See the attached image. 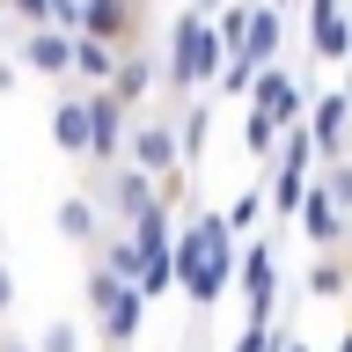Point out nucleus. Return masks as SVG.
Returning a JSON list of instances; mask_svg holds the SVG:
<instances>
[{"instance_id":"1","label":"nucleus","mask_w":352,"mask_h":352,"mask_svg":"<svg viewBox=\"0 0 352 352\" xmlns=\"http://www.w3.org/2000/svg\"><path fill=\"white\" fill-rule=\"evenodd\" d=\"M235 220L220 206H191L184 228H176V279H184V301H191V330H206L213 316V294H228L235 279Z\"/></svg>"},{"instance_id":"2","label":"nucleus","mask_w":352,"mask_h":352,"mask_svg":"<svg viewBox=\"0 0 352 352\" xmlns=\"http://www.w3.org/2000/svg\"><path fill=\"white\" fill-rule=\"evenodd\" d=\"M220 66H228V44H220L213 15H206V8H184V15L169 22V59H162V96H169V110H184L191 96H213Z\"/></svg>"},{"instance_id":"3","label":"nucleus","mask_w":352,"mask_h":352,"mask_svg":"<svg viewBox=\"0 0 352 352\" xmlns=\"http://www.w3.org/2000/svg\"><path fill=\"white\" fill-rule=\"evenodd\" d=\"M96 184V198H103V213H110V228H132V220L147 213L154 198H162V184H154L140 162H118V169H103V176H88Z\"/></svg>"},{"instance_id":"4","label":"nucleus","mask_w":352,"mask_h":352,"mask_svg":"<svg viewBox=\"0 0 352 352\" xmlns=\"http://www.w3.org/2000/svg\"><path fill=\"white\" fill-rule=\"evenodd\" d=\"M52 147H59L66 162H81V169H88L96 110H88V88H81V81H59V96H52Z\"/></svg>"},{"instance_id":"5","label":"nucleus","mask_w":352,"mask_h":352,"mask_svg":"<svg viewBox=\"0 0 352 352\" xmlns=\"http://www.w3.org/2000/svg\"><path fill=\"white\" fill-rule=\"evenodd\" d=\"M15 59L30 66L37 81H74V30H59V22L15 30Z\"/></svg>"},{"instance_id":"6","label":"nucleus","mask_w":352,"mask_h":352,"mask_svg":"<svg viewBox=\"0 0 352 352\" xmlns=\"http://www.w3.org/2000/svg\"><path fill=\"white\" fill-rule=\"evenodd\" d=\"M308 52L316 66H345L352 59V0H308Z\"/></svg>"},{"instance_id":"7","label":"nucleus","mask_w":352,"mask_h":352,"mask_svg":"<svg viewBox=\"0 0 352 352\" xmlns=\"http://www.w3.org/2000/svg\"><path fill=\"white\" fill-rule=\"evenodd\" d=\"M140 316H147V294H140V279H125L96 316H88V323H96V345L103 352H132L140 345Z\"/></svg>"},{"instance_id":"8","label":"nucleus","mask_w":352,"mask_h":352,"mask_svg":"<svg viewBox=\"0 0 352 352\" xmlns=\"http://www.w3.org/2000/svg\"><path fill=\"white\" fill-rule=\"evenodd\" d=\"M52 228H59V235L74 242L81 257H88V250H96L103 235H110V213H103V198H96V184H88V176H81V184H74V191L59 198V213H52Z\"/></svg>"},{"instance_id":"9","label":"nucleus","mask_w":352,"mask_h":352,"mask_svg":"<svg viewBox=\"0 0 352 352\" xmlns=\"http://www.w3.org/2000/svg\"><path fill=\"white\" fill-rule=\"evenodd\" d=\"M301 235H308V250H345L352 242V213L338 206V191H330L323 176H316L308 198H301Z\"/></svg>"},{"instance_id":"10","label":"nucleus","mask_w":352,"mask_h":352,"mask_svg":"<svg viewBox=\"0 0 352 352\" xmlns=\"http://www.w3.org/2000/svg\"><path fill=\"white\" fill-rule=\"evenodd\" d=\"M308 132H316V147H323V162H345L352 154V88H323L316 103H308Z\"/></svg>"},{"instance_id":"11","label":"nucleus","mask_w":352,"mask_h":352,"mask_svg":"<svg viewBox=\"0 0 352 352\" xmlns=\"http://www.w3.org/2000/svg\"><path fill=\"white\" fill-rule=\"evenodd\" d=\"M242 301L257 323H272V301H279V242L272 235H250V250H242Z\"/></svg>"},{"instance_id":"12","label":"nucleus","mask_w":352,"mask_h":352,"mask_svg":"<svg viewBox=\"0 0 352 352\" xmlns=\"http://www.w3.org/2000/svg\"><path fill=\"white\" fill-rule=\"evenodd\" d=\"M88 30L132 52V44H147V0H88Z\"/></svg>"},{"instance_id":"13","label":"nucleus","mask_w":352,"mask_h":352,"mask_svg":"<svg viewBox=\"0 0 352 352\" xmlns=\"http://www.w3.org/2000/svg\"><path fill=\"white\" fill-rule=\"evenodd\" d=\"M110 88H118L132 110H147V103H154V88H162V59H154L147 44H132L125 59H118V74H110Z\"/></svg>"},{"instance_id":"14","label":"nucleus","mask_w":352,"mask_h":352,"mask_svg":"<svg viewBox=\"0 0 352 352\" xmlns=\"http://www.w3.org/2000/svg\"><path fill=\"white\" fill-rule=\"evenodd\" d=\"M308 301H352V250H316L308 257Z\"/></svg>"},{"instance_id":"15","label":"nucleus","mask_w":352,"mask_h":352,"mask_svg":"<svg viewBox=\"0 0 352 352\" xmlns=\"http://www.w3.org/2000/svg\"><path fill=\"white\" fill-rule=\"evenodd\" d=\"M118 59H125V52H118L110 37H96V30H81V37H74V81H81V88H110Z\"/></svg>"},{"instance_id":"16","label":"nucleus","mask_w":352,"mask_h":352,"mask_svg":"<svg viewBox=\"0 0 352 352\" xmlns=\"http://www.w3.org/2000/svg\"><path fill=\"white\" fill-rule=\"evenodd\" d=\"M279 44H286V8H279V0H257V22H250V59L279 66Z\"/></svg>"},{"instance_id":"17","label":"nucleus","mask_w":352,"mask_h":352,"mask_svg":"<svg viewBox=\"0 0 352 352\" xmlns=\"http://www.w3.org/2000/svg\"><path fill=\"white\" fill-rule=\"evenodd\" d=\"M257 74H264V59H250V52H228V66H220V103H250V88H257Z\"/></svg>"},{"instance_id":"18","label":"nucleus","mask_w":352,"mask_h":352,"mask_svg":"<svg viewBox=\"0 0 352 352\" xmlns=\"http://www.w3.org/2000/svg\"><path fill=\"white\" fill-rule=\"evenodd\" d=\"M228 220H235V235H250L257 220H272V191H264V184H242V191L228 198Z\"/></svg>"},{"instance_id":"19","label":"nucleus","mask_w":352,"mask_h":352,"mask_svg":"<svg viewBox=\"0 0 352 352\" xmlns=\"http://www.w3.org/2000/svg\"><path fill=\"white\" fill-rule=\"evenodd\" d=\"M37 352H88V330L74 323V316H52V323L37 330Z\"/></svg>"},{"instance_id":"20","label":"nucleus","mask_w":352,"mask_h":352,"mask_svg":"<svg viewBox=\"0 0 352 352\" xmlns=\"http://www.w3.org/2000/svg\"><path fill=\"white\" fill-rule=\"evenodd\" d=\"M228 352H279V323H257V316H250V323L235 330V345Z\"/></svg>"},{"instance_id":"21","label":"nucleus","mask_w":352,"mask_h":352,"mask_svg":"<svg viewBox=\"0 0 352 352\" xmlns=\"http://www.w3.org/2000/svg\"><path fill=\"white\" fill-rule=\"evenodd\" d=\"M8 15H15V30H37V22H52V0H0Z\"/></svg>"},{"instance_id":"22","label":"nucleus","mask_w":352,"mask_h":352,"mask_svg":"<svg viewBox=\"0 0 352 352\" xmlns=\"http://www.w3.org/2000/svg\"><path fill=\"white\" fill-rule=\"evenodd\" d=\"M323 184L338 191V206L352 213V154H345V162H323Z\"/></svg>"},{"instance_id":"23","label":"nucleus","mask_w":352,"mask_h":352,"mask_svg":"<svg viewBox=\"0 0 352 352\" xmlns=\"http://www.w3.org/2000/svg\"><path fill=\"white\" fill-rule=\"evenodd\" d=\"M22 74H30V66H22L15 52H0V96H15V88H22Z\"/></svg>"},{"instance_id":"24","label":"nucleus","mask_w":352,"mask_h":352,"mask_svg":"<svg viewBox=\"0 0 352 352\" xmlns=\"http://www.w3.org/2000/svg\"><path fill=\"white\" fill-rule=\"evenodd\" d=\"M8 308H15V272H8V250H0V323H8Z\"/></svg>"},{"instance_id":"25","label":"nucleus","mask_w":352,"mask_h":352,"mask_svg":"<svg viewBox=\"0 0 352 352\" xmlns=\"http://www.w3.org/2000/svg\"><path fill=\"white\" fill-rule=\"evenodd\" d=\"M279 352H308L301 338H294V323H279Z\"/></svg>"},{"instance_id":"26","label":"nucleus","mask_w":352,"mask_h":352,"mask_svg":"<svg viewBox=\"0 0 352 352\" xmlns=\"http://www.w3.org/2000/svg\"><path fill=\"white\" fill-rule=\"evenodd\" d=\"M8 30H15V15H8V8H0V44H8Z\"/></svg>"},{"instance_id":"27","label":"nucleus","mask_w":352,"mask_h":352,"mask_svg":"<svg viewBox=\"0 0 352 352\" xmlns=\"http://www.w3.org/2000/svg\"><path fill=\"white\" fill-rule=\"evenodd\" d=\"M338 352H352V330H345V338H338Z\"/></svg>"},{"instance_id":"28","label":"nucleus","mask_w":352,"mask_h":352,"mask_svg":"<svg viewBox=\"0 0 352 352\" xmlns=\"http://www.w3.org/2000/svg\"><path fill=\"white\" fill-rule=\"evenodd\" d=\"M279 8H308V0H279Z\"/></svg>"},{"instance_id":"29","label":"nucleus","mask_w":352,"mask_h":352,"mask_svg":"<svg viewBox=\"0 0 352 352\" xmlns=\"http://www.w3.org/2000/svg\"><path fill=\"white\" fill-rule=\"evenodd\" d=\"M345 88H352V66H345Z\"/></svg>"},{"instance_id":"30","label":"nucleus","mask_w":352,"mask_h":352,"mask_svg":"<svg viewBox=\"0 0 352 352\" xmlns=\"http://www.w3.org/2000/svg\"><path fill=\"white\" fill-rule=\"evenodd\" d=\"M345 308H352V301H345Z\"/></svg>"}]
</instances>
